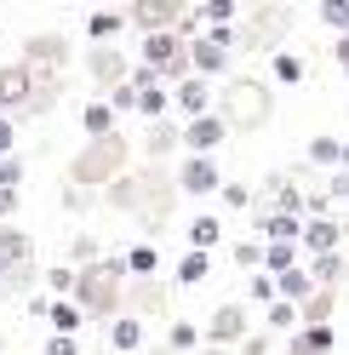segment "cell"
Here are the masks:
<instances>
[{
  "mask_svg": "<svg viewBox=\"0 0 349 355\" xmlns=\"http://www.w3.org/2000/svg\"><path fill=\"white\" fill-rule=\"evenodd\" d=\"M138 338H143V332H138V321H120V327H115V344H120V349H132Z\"/></svg>",
  "mask_w": 349,
  "mask_h": 355,
  "instance_id": "17",
  "label": "cell"
},
{
  "mask_svg": "<svg viewBox=\"0 0 349 355\" xmlns=\"http://www.w3.org/2000/svg\"><path fill=\"white\" fill-rule=\"evenodd\" d=\"M332 241H338V230H332V224H310V247H321V252H326Z\"/></svg>",
  "mask_w": 349,
  "mask_h": 355,
  "instance_id": "16",
  "label": "cell"
},
{
  "mask_svg": "<svg viewBox=\"0 0 349 355\" xmlns=\"http://www.w3.org/2000/svg\"><path fill=\"white\" fill-rule=\"evenodd\" d=\"M52 321H57V338H69V332L80 327V309H75V304H57V309H52Z\"/></svg>",
  "mask_w": 349,
  "mask_h": 355,
  "instance_id": "8",
  "label": "cell"
},
{
  "mask_svg": "<svg viewBox=\"0 0 349 355\" xmlns=\"http://www.w3.org/2000/svg\"><path fill=\"white\" fill-rule=\"evenodd\" d=\"M184 189H189V195H206V189H217V172H212V161H189V166H184Z\"/></svg>",
  "mask_w": 349,
  "mask_h": 355,
  "instance_id": "1",
  "label": "cell"
},
{
  "mask_svg": "<svg viewBox=\"0 0 349 355\" xmlns=\"http://www.w3.org/2000/svg\"><path fill=\"white\" fill-rule=\"evenodd\" d=\"M126 263H132V270H138V275H149V270H155V263H161V258H155V247H132V258H126Z\"/></svg>",
  "mask_w": 349,
  "mask_h": 355,
  "instance_id": "14",
  "label": "cell"
},
{
  "mask_svg": "<svg viewBox=\"0 0 349 355\" xmlns=\"http://www.w3.org/2000/svg\"><path fill=\"white\" fill-rule=\"evenodd\" d=\"M46 355H75V344H69V338H52V344H46Z\"/></svg>",
  "mask_w": 349,
  "mask_h": 355,
  "instance_id": "23",
  "label": "cell"
},
{
  "mask_svg": "<svg viewBox=\"0 0 349 355\" xmlns=\"http://www.w3.org/2000/svg\"><path fill=\"white\" fill-rule=\"evenodd\" d=\"M310 155H315V161H338V144H326V138H321V144H310Z\"/></svg>",
  "mask_w": 349,
  "mask_h": 355,
  "instance_id": "22",
  "label": "cell"
},
{
  "mask_svg": "<svg viewBox=\"0 0 349 355\" xmlns=\"http://www.w3.org/2000/svg\"><path fill=\"white\" fill-rule=\"evenodd\" d=\"M264 235L275 241V247H280V241H292V235H298V224H292V212H287V218H269V224H264Z\"/></svg>",
  "mask_w": 349,
  "mask_h": 355,
  "instance_id": "10",
  "label": "cell"
},
{
  "mask_svg": "<svg viewBox=\"0 0 349 355\" xmlns=\"http://www.w3.org/2000/svg\"><path fill=\"white\" fill-rule=\"evenodd\" d=\"M143 52L155 58V63H172V52H178V40H172V35H155V40H149Z\"/></svg>",
  "mask_w": 349,
  "mask_h": 355,
  "instance_id": "13",
  "label": "cell"
},
{
  "mask_svg": "<svg viewBox=\"0 0 349 355\" xmlns=\"http://www.w3.org/2000/svg\"><path fill=\"white\" fill-rule=\"evenodd\" d=\"M321 24H332V29H349V6H343V0H326V6H321Z\"/></svg>",
  "mask_w": 349,
  "mask_h": 355,
  "instance_id": "11",
  "label": "cell"
},
{
  "mask_svg": "<svg viewBox=\"0 0 349 355\" xmlns=\"http://www.w3.org/2000/svg\"><path fill=\"white\" fill-rule=\"evenodd\" d=\"M109 121H115V115H109L103 103H86V132H92V138H98V132H109Z\"/></svg>",
  "mask_w": 349,
  "mask_h": 355,
  "instance_id": "12",
  "label": "cell"
},
{
  "mask_svg": "<svg viewBox=\"0 0 349 355\" xmlns=\"http://www.w3.org/2000/svg\"><path fill=\"white\" fill-rule=\"evenodd\" d=\"M195 58H201V69H217V63H224V46H217V40H212V46H201Z\"/></svg>",
  "mask_w": 349,
  "mask_h": 355,
  "instance_id": "20",
  "label": "cell"
},
{
  "mask_svg": "<svg viewBox=\"0 0 349 355\" xmlns=\"http://www.w3.org/2000/svg\"><path fill=\"white\" fill-rule=\"evenodd\" d=\"M189 241H195V247H212V241H217V218H195V230H189Z\"/></svg>",
  "mask_w": 349,
  "mask_h": 355,
  "instance_id": "9",
  "label": "cell"
},
{
  "mask_svg": "<svg viewBox=\"0 0 349 355\" xmlns=\"http://www.w3.org/2000/svg\"><path fill=\"white\" fill-rule=\"evenodd\" d=\"M178 103L189 109V115L206 121V86H201V80H184V86H178Z\"/></svg>",
  "mask_w": 349,
  "mask_h": 355,
  "instance_id": "3",
  "label": "cell"
},
{
  "mask_svg": "<svg viewBox=\"0 0 349 355\" xmlns=\"http://www.w3.org/2000/svg\"><path fill=\"white\" fill-rule=\"evenodd\" d=\"M275 75H280V80H303V63L280 52V58H275Z\"/></svg>",
  "mask_w": 349,
  "mask_h": 355,
  "instance_id": "15",
  "label": "cell"
},
{
  "mask_svg": "<svg viewBox=\"0 0 349 355\" xmlns=\"http://www.w3.org/2000/svg\"><path fill=\"white\" fill-rule=\"evenodd\" d=\"M24 258H29V241L6 230V235H0V263H24Z\"/></svg>",
  "mask_w": 349,
  "mask_h": 355,
  "instance_id": "6",
  "label": "cell"
},
{
  "mask_svg": "<svg viewBox=\"0 0 349 355\" xmlns=\"http://www.w3.org/2000/svg\"><path fill=\"white\" fill-rule=\"evenodd\" d=\"M280 286H287L292 298H303V293H310V275H298V270H287V275H280Z\"/></svg>",
  "mask_w": 349,
  "mask_h": 355,
  "instance_id": "19",
  "label": "cell"
},
{
  "mask_svg": "<svg viewBox=\"0 0 349 355\" xmlns=\"http://www.w3.org/2000/svg\"><path fill=\"white\" fill-rule=\"evenodd\" d=\"M0 212H17V189H0Z\"/></svg>",
  "mask_w": 349,
  "mask_h": 355,
  "instance_id": "24",
  "label": "cell"
},
{
  "mask_svg": "<svg viewBox=\"0 0 349 355\" xmlns=\"http://www.w3.org/2000/svg\"><path fill=\"white\" fill-rule=\"evenodd\" d=\"M86 29H92V35L103 40V35H115V29H120V17H109V12H98V17H92V24H86Z\"/></svg>",
  "mask_w": 349,
  "mask_h": 355,
  "instance_id": "18",
  "label": "cell"
},
{
  "mask_svg": "<svg viewBox=\"0 0 349 355\" xmlns=\"http://www.w3.org/2000/svg\"><path fill=\"white\" fill-rule=\"evenodd\" d=\"M178 281H184V286H195V281H206V252H189V258L178 263Z\"/></svg>",
  "mask_w": 349,
  "mask_h": 355,
  "instance_id": "7",
  "label": "cell"
},
{
  "mask_svg": "<svg viewBox=\"0 0 349 355\" xmlns=\"http://www.w3.org/2000/svg\"><path fill=\"white\" fill-rule=\"evenodd\" d=\"M24 92H29V75H24V69H6V75H0V103H17Z\"/></svg>",
  "mask_w": 349,
  "mask_h": 355,
  "instance_id": "5",
  "label": "cell"
},
{
  "mask_svg": "<svg viewBox=\"0 0 349 355\" xmlns=\"http://www.w3.org/2000/svg\"><path fill=\"white\" fill-rule=\"evenodd\" d=\"M17 178H24V166L6 161V166H0V189H17Z\"/></svg>",
  "mask_w": 349,
  "mask_h": 355,
  "instance_id": "21",
  "label": "cell"
},
{
  "mask_svg": "<svg viewBox=\"0 0 349 355\" xmlns=\"http://www.w3.org/2000/svg\"><path fill=\"white\" fill-rule=\"evenodd\" d=\"M217 144H224V126H217L212 115L189 126V149H201V155H206V149H217Z\"/></svg>",
  "mask_w": 349,
  "mask_h": 355,
  "instance_id": "2",
  "label": "cell"
},
{
  "mask_svg": "<svg viewBox=\"0 0 349 355\" xmlns=\"http://www.w3.org/2000/svg\"><path fill=\"white\" fill-rule=\"evenodd\" d=\"M0 149H12V121H0Z\"/></svg>",
  "mask_w": 349,
  "mask_h": 355,
  "instance_id": "25",
  "label": "cell"
},
{
  "mask_svg": "<svg viewBox=\"0 0 349 355\" xmlns=\"http://www.w3.org/2000/svg\"><path fill=\"white\" fill-rule=\"evenodd\" d=\"M338 58H343V63H349V40H343V46H338Z\"/></svg>",
  "mask_w": 349,
  "mask_h": 355,
  "instance_id": "26",
  "label": "cell"
},
{
  "mask_svg": "<svg viewBox=\"0 0 349 355\" xmlns=\"http://www.w3.org/2000/svg\"><path fill=\"white\" fill-rule=\"evenodd\" d=\"M235 332H241V309L224 304V309L212 315V338H235Z\"/></svg>",
  "mask_w": 349,
  "mask_h": 355,
  "instance_id": "4",
  "label": "cell"
}]
</instances>
